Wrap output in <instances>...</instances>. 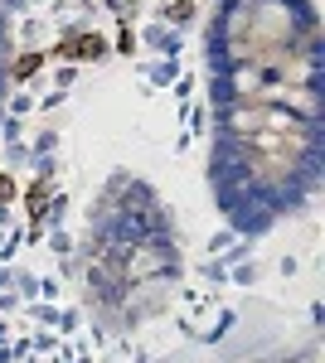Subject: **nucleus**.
Here are the masks:
<instances>
[{"label": "nucleus", "instance_id": "f257e3e1", "mask_svg": "<svg viewBox=\"0 0 325 363\" xmlns=\"http://www.w3.org/2000/svg\"><path fill=\"white\" fill-rule=\"evenodd\" d=\"M39 63H44V54H24V59H15V78H29V73H39Z\"/></svg>", "mask_w": 325, "mask_h": 363}, {"label": "nucleus", "instance_id": "f03ea898", "mask_svg": "<svg viewBox=\"0 0 325 363\" xmlns=\"http://www.w3.org/2000/svg\"><path fill=\"white\" fill-rule=\"evenodd\" d=\"M44 194H49V189H44V184H34V189H29V213H34V218H39V213H44Z\"/></svg>", "mask_w": 325, "mask_h": 363}, {"label": "nucleus", "instance_id": "7ed1b4c3", "mask_svg": "<svg viewBox=\"0 0 325 363\" xmlns=\"http://www.w3.org/2000/svg\"><path fill=\"white\" fill-rule=\"evenodd\" d=\"M0 199H5V203L15 199V180H10V175H0Z\"/></svg>", "mask_w": 325, "mask_h": 363}]
</instances>
